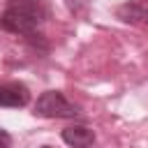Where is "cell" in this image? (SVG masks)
<instances>
[{"label": "cell", "mask_w": 148, "mask_h": 148, "mask_svg": "<svg viewBox=\"0 0 148 148\" xmlns=\"http://www.w3.org/2000/svg\"><path fill=\"white\" fill-rule=\"evenodd\" d=\"M116 16L123 23L148 30V0H125L116 9Z\"/></svg>", "instance_id": "obj_3"}, {"label": "cell", "mask_w": 148, "mask_h": 148, "mask_svg": "<svg viewBox=\"0 0 148 148\" xmlns=\"http://www.w3.org/2000/svg\"><path fill=\"white\" fill-rule=\"evenodd\" d=\"M62 141L67 146H76V148L92 146L95 143V132L86 125H69V127L62 130Z\"/></svg>", "instance_id": "obj_5"}, {"label": "cell", "mask_w": 148, "mask_h": 148, "mask_svg": "<svg viewBox=\"0 0 148 148\" xmlns=\"http://www.w3.org/2000/svg\"><path fill=\"white\" fill-rule=\"evenodd\" d=\"M46 18L42 0H9L0 12V28L14 35H32Z\"/></svg>", "instance_id": "obj_1"}, {"label": "cell", "mask_w": 148, "mask_h": 148, "mask_svg": "<svg viewBox=\"0 0 148 148\" xmlns=\"http://www.w3.org/2000/svg\"><path fill=\"white\" fill-rule=\"evenodd\" d=\"M35 113L42 118H76L81 111L60 90H46L35 102Z\"/></svg>", "instance_id": "obj_2"}, {"label": "cell", "mask_w": 148, "mask_h": 148, "mask_svg": "<svg viewBox=\"0 0 148 148\" xmlns=\"http://www.w3.org/2000/svg\"><path fill=\"white\" fill-rule=\"evenodd\" d=\"M9 143H12V136L5 130H0V146H9Z\"/></svg>", "instance_id": "obj_6"}, {"label": "cell", "mask_w": 148, "mask_h": 148, "mask_svg": "<svg viewBox=\"0 0 148 148\" xmlns=\"http://www.w3.org/2000/svg\"><path fill=\"white\" fill-rule=\"evenodd\" d=\"M30 102V92L18 81H0V106L18 109Z\"/></svg>", "instance_id": "obj_4"}]
</instances>
